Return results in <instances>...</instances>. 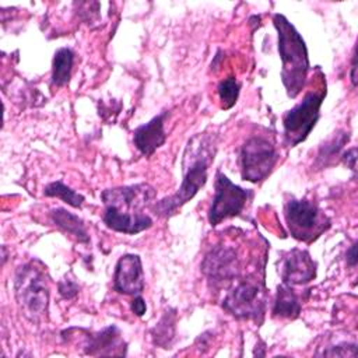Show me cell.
<instances>
[{"label": "cell", "instance_id": "cell-1", "mask_svg": "<svg viewBox=\"0 0 358 358\" xmlns=\"http://www.w3.org/2000/svg\"><path fill=\"white\" fill-rule=\"evenodd\" d=\"M217 152L215 136L200 133L193 136L185 148L182 161V183L178 192L169 197L155 201L152 211L161 217H171L178 208L186 204L206 185L208 168Z\"/></svg>", "mask_w": 358, "mask_h": 358}, {"label": "cell", "instance_id": "cell-2", "mask_svg": "<svg viewBox=\"0 0 358 358\" xmlns=\"http://www.w3.org/2000/svg\"><path fill=\"white\" fill-rule=\"evenodd\" d=\"M273 22L278 34V53L282 62L281 81L287 95L295 98L306 81L309 70L308 49L301 34L282 14H274Z\"/></svg>", "mask_w": 358, "mask_h": 358}, {"label": "cell", "instance_id": "cell-3", "mask_svg": "<svg viewBox=\"0 0 358 358\" xmlns=\"http://www.w3.org/2000/svg\"><path fill=\"white\" fill-rule=\"evenodd\" d=\"M14 295L24 316L39 322L49 306V284L43 266L36 262L21 264L14 275Z\"/></svg>", "mask_w": 358, "mask_h": 358}, {"label": "cell", "instance_id": "cell-4", "mask_svg": "<svg viewBox=\"0 0 358 358\" xmlns=\"http://www.w3.org/2000/svg\"><path fill=\"white\" fill-rule=\"evenodd\" d=\"M284 215L291 235L306 243L316 241L330 227L326 214L313 201L306 199H291L287 201Z\"/></svg>", "mask_w": 358, "mask_h": 358}, {"label": "cell", "instance_id": "cell-5", "mask_svg": "<svg viewBox=\"0 0 358 358\" xmlns=\"http://www.w3.org/2000/svg\"><path fill=\"white\" fill-rule=\"evenodd\" d=\"M326 96V87L309 91L303 99L292 109L287 110L282 117L284 136L287 143L294 147L309 136L320 116V106Z\"/></svg>", "mask_w": 358, "mask_h": 358}, {"label": "cell", "instance_id": "cell-6", "mask_svg": "<svg viewBox=\"0 0 358 358\" xmlns=\"http://www.w3.org/2000/svg\"><path fill=\"white\" fill-rule=\"evenodd\" d=\"M241 176L243 180L257 183L264 180L277 162V151L274 144L262 136L248 138L239 155Z\"/></svg>", "mask_w": 358, "mask_h": 358}, {"label": "cell", "instance_id": "cell-7", "mask_svg": "<svg viewBox=\"0 0 358 358\" xmlns=\"http://www.w3.org/2000/svg\"><path fill=\"white\" fill-rule=\"evenodd\" d=\"M222 308L236 319L262 322L266 310V289L259 281L245 280L227 294Z\"/></svg>", "mask_w": 358, "mask_h": 358}, {"label": "cell", "instance_id": "cell-8", "mask_svg": "<svg viewBox=\"0 0 358 358\" xmlns=\"http://www.w3.org/2000/svg\"><path fill=\"white\" fill-rule=\"evenodd\" d=\"M214 187V199L208 210V222L213 227L227 218L239 215L252 196L249 190L232 183L221 171L215 173Z\"/></svg>", "mask_w": 358, "mask_h": 358}, {"label": "cell", "instance_id": "cell-9", "mask_svg": "<svg viewBox=\"0 0 358 358\" xmlns=\"http://www.w3.org/2000/svg\"><path fill=\"white\" fill-rule=\"evenodd\" d=\"M155 197V190L147 183L106 189L101 199L108 208H113L123 214H143V208L150 206Z\"/></svg>", "mask_w": 358, "mask_h": 358}, {"label": "cell", "instance_id": "cell-10", "mask_svg": "<svg viewBox=\"0 0 358 358\" xmlns=\"http://www.w3.org/2000/svg\"><path fill=\"white\" fill-rule=\"evenodd\" d=\"M316 267L317 264L310 257L309 252L302 249H292L282 256L278 273L284 284L301 285L316 277Z\"/></svg>", "mask_w": 358, "mask_h": 358}, {"label": "cell", "instance_id": "cell-11", "mask_svg": "<svg viewBox=\"0 0 358 358\" xmlns=\"http://www.w3.org/2000/svg\"><path fill=\"white\" fill-rule=\"evenodd\" d=\"M239 268L236 253L231 248L215 246L211 249L201 262L203 274L214 284L231 281Z\"/></svg>", "mask_w": 358, "mask_h": 358}, {"label": "cell", "instance_id": "cell-12", "mask_svg": "<svg viewBox=\"0 0 358 358\" xmlns=\"http://www.w3.org/2000/svg\"><path fill=\"white\" fill-rule=\"evenodd\" d=\"M113 288L123 295H140L144 289V273L138 255H123L115 268Z\"/></svg>", "mask_w": 358, "mask_h": 358}, {"label": "cell", "instance_id": "cell-13", "mask_svg": "<svg viewBox=\"0 0 358 358\" xmlns=\"http://www.w3.org/2000/svg\"><path fill=\"white\" fill-rule=\"evenodd\" d=\"M168 115L169 112L164 110L162 113L152 117L148 123L141 124L134 130L133 143L136 148L141 152V155L151 157L157 151V148L164 145V143L166 141L164 124Z\"/></svg>", "mask_w": 358, "mask_h": 358}, {"label": "cell", "instance_id": "cell-14", "mask_svg": "<svg viewBox=\"0 0 358 358\" xmlns=\"http://www.w3.org/2000/svg\"><path fill=\"white\" fill-rule=\"evenodd\" d=\"M84 350L87 355H124L126 343L122 340L120 330L112 324L87 336Z\"/></svg>", "mask_w": 358, "mask_h": 358}, {"label": "cell", "instance_id": "cell-15", "mask_svg": "<svg viewBox=\"0 0 358 358\" xmlns=\"http://www.w3.org/2000/svg\"><path fill=\"white\" fill-rule=\"evenodd\" d=\"M103 222L109 229L120 234H127V235H136L152 227L151 217L144 213L137 215L123 214L108 207H105Z\"/></svg>", "mask_w": 358, "mask_h": 358}, {"label": "cell", "instance_id": "cell-16", "mask_svg": "<svg viewBox=\"0 0 358 358\" xmlns=\"http://www.w3.org/2000/svg\"><path fill=\"white\" fill-rule=\"evenodd\" d=\"M49 217L56 227H59L67 235L73 236L77 242L80 243L90 242V235L87 232L85 224L78 215L67 211L66 208L57 207L49 211Z\"/></svg>", "mask_w": 358, "mask_h": 358}, {"label": "cell", "instance_id": "cell-17", "mask_svg": "<svg viewBox=\"0 0 358 358\" xmlns=\"http://www.w3.org/2000/svg\"><path fill=\"white\" fill-rule=\"evenodd\" d=\"M301 313V302L294 292V289L287 285L281 284L277 287V295L273 305V316L277 317H288L295 319Z\"/></svg>", "mask_w": 358, "mask_h": 358}, {"label": "cell", "instance_id": "cell-18", "mask_svg": "<svg viewBox=\"0 0 358 358\" xmlns=\"http://www.w3.org/2000/svg\"><path fill=\"white\" fill-rule=\"evenodd\" d=\"M74 63V53L70 48H60L55 52L52 62V84L63 87L70 81Z\"/></svg>", "mask_w": 358, "mask_h": 358}, {"label": "cell", "instance_id": "cell-19", "mask_svg": "<svg viewBox=\"0 0 358 358\" xmlns=\"http://www.w3.org/2000/svg\"><path fill=\"white\" fill-rule=\"evenodd\" d=\"M175 323H176V310L168 309L159 322L151 329L152 343L161 348H169L172 340L175 338Z\"/></svg>", "mask_w": 358, "mask_h": 358}, {"label": "cell", "instance_id": "cell-20", "mask_svg": "<svg viewBox=\"0 0 358 358\" xmlns=\"http://www.w3.org/2000/svg\"><path fill=\"white\" fill-rule=\"evenodd\" d=\"M43 194L48 197H59L74 208H80L85 200L81 193L73 190L71 187L64 185L62 180L50 182L49 185H46L43 189Z\"/></svg>", "mask_w": 358, "mask_h": 358}, {"label": "cell", "instance_id": "cell-21", "mask_svg": "<svg viewBox=\"0 0 358 358\" xmlns=\"http://www.w3.org/2000/svg\"><path fill=\"white\" fill-rule=\"evenodd\" d=\"M348 138H350V134L345 131H340V133L334 134L330 140H327L324 144L320 145L316 162H320V165L324 166L329 159L334 158L340 152V150L344 147V144L348 141Z\"/></svg>", "mask_w": 358, "mask_h": 358}, {"label": "cell", "instance_id": "cell-22", "mask_svg": "<svg viewBox=\"0 0 358 358\" xmlns=\"http://www.w3.org/2000/svg\"><path fill=\"white\" fill-rule=\"evenodd\" d=\"M239 90H241V85L235 77H228L220 81L217 91H218V98L221 101L222 109H229L236 103V99L239 96Z\"/></svg>", "mask_w": 358, "mask_h": 358}, {"label": "cell", "instance_id": "cell-23", "mask_svg": "<svg viewBox=\"0 0 358 358\" xmlns=\"http://www.w3.org/2000/svg\"><path fill=\"white\" fill-rule=\"evenodd\" d=\"M317 355H324V357H355L357 355V344H348V343H341L337 345L327 347L323 352H317Z\"/></svg>", "mask_w": 358, "mask_h": 358}, {"label": "cell", "instance_id": "cell-24", "mask_svg": "<svg viewBox=\"0 0 358 358\" xmlns=\"http://www.w3.org/2000/svg\"><path fill=\"white\" fill-rule=\"evenodd\" d=\"M59 294L64 298V299H71L74 298L77 294H78V284L74 281V280H70V278H63L59 285Z\"/></svg>", "mask_w": 358, "mask_h": 358}, {"label": "cell", "instance_id": "cell-25", "mask_svg": "<svg viewBox=\"0 0 358 358\" xmlns=\"http://www.w3.org/2000/svg\"><path fill=\"white\" fill-rule=\"evenodd\" d=\"M130 308H131L133 313H136L137 316H143L147 310V305H145L144 299L140 295H134V299L131 301Z\"/></svg>", "mask_w": 358, "mask_h": 358}, {"label": "cell", "instance_id": "cell-26", "mask_svg": "<svg viewBox=\"0 0 358 358\" xmlns=\"http://www.w3.org/2000/svg\"><path fill=\"white\" fill-rule=\"evenodd\" d=\"M341 158H343L344 164H345L351 171H355V162H357V148H355V147L347 150V151L343 154Z\"/></svg>", "mask_w": 358, "mask_h": 358}, {"label": "cell", "instance_id": "cell-27", "mask_svg": "<svg viewBox=\"0 0 358 358\" xmlns=\"http://www.w3.org/2000/svg\"><path fill=\"white\" fill-rule=\"evenodd\" d=\"M347 263L351 267H355V264H357V243H352L350 246V249L347 250Z\"/></svg>", "mask_w": 358, "mask_h": 358}, {"label": "cell", "instance_id": "cell-28", "mask_svg": "<svg viewBox=\"0 0 358 358\" xmlns=\"http://www.w3.org/2000/svg\"><path fill=\"white\" fill-rule=\"evenodd\" d=\"M355 71H357V53H355V50H354L352 63H351V83H352L354 87L357 85V76H355Z\"/></svg>", "mask_w": 358, "mask_h": 358}]
</instances>
